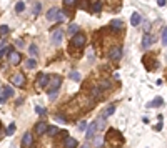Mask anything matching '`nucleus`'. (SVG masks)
<instances>
[{
  "mask_svg": "<svg viewBox=\"0 0 167 148\" xmlns=\"http://www.w3.org/2000/svg\"><path fill=\"white\" fill-rule=\"evenodd\" d=\"M65 148H77V140L67 137L65 138Z\"/></svg>",
  "mask_w": 167,
  "mask_h": 148,
  "instance_id": "obj_13",
  "label": "nucleus"
},
{
  "mask_svg": "<svg viewBox=\"0 0 167 148\" xmlns=\"http://www.w3.org/2000/svg\"><path fill=\"white\" fill-rule=\"evenodd\" d=\"M64 5L69 7V9H70V7H75L77 5V0H64Z\"/></svg>",
  "mask_w": 167,
  "mask_h": 148,
  "instance_id": "obj_26",
  "label": "nucleus"
},
{
  "mask_svg": "<svg viewBox=\"0 0 167 148\" xmlns=\"http://www.w3.org/2000/svg\"><path fill=\"white\" fill-rule=\"evenodd\" d=\"M69 78L79 82V80H80V73H79V72H70V73H69Z\"/></svg>",
  "mask_w": 167,
  "mask_h": 148,
  "instance_id": "obj_22",
  "label": "nucleus"
},
{
  "mask_svg": "<svg viewBox=\"0 0 167 148\" xmlns=\"http://www.w3.org/2000/svg\"><path fill=\"white\" fill-rule=\"evenodd\" d=\"M157 3L159 5H165V0H157Z\"/></svg>",
  "mask_w": 167,
  "mask_h": 148,
  "instance_id": "obj_39",
  "label": "nucleus"
},
{
  "mask_svg": "<svg viewBox=\"0 0 167 148\" xmlns=\"http://www.w3.org/2000/svg\"><path fill=\"white\" fill-rule=\"evenodd\" d=\"M70 43L74 45V47H77V48H82L85 45V35L84 34H75L74 37H72Z\"/></svg>",
  "mask_w": 167,
  "mask_h": 148,
  "instance_id": "obj_3",
  "label": "nucleus"
},
{
  "mask_svg": "<svg viewBox=\"0 0 167 148\" xmlns=\"http://www.w3.org/2000/svg\"><path fill=\"white\" fill-rule=\"evenodd\" d=\"M48 83H50V77H48L47 73H42V75L39 77V80H37V85L40 88H45Z\"/></svg>",
  "mask_w": 167,
  "mask_h": 148,
  "instance_id": "obj_8",
  "label": "nucleus"
},
{
  "mask_svg": "<svg viewBox=\"0 0 167 148\" xmlns=\"http://www.w3.org/2000/svg\"><path fill=\"white\" fill-rule=\"evenodd\" d=\"M99 87L102 88V90H105V88H111V82H109V80H102V82L99 83Z\"/></svg>",
  "mask_w": 167,
  "mask_h": 148,
  "instance_id": "obj_25",
  "label": "nucleus"
},
{
  "mask_svg": "<svg viewBox=\"0 0 167 148\" xmlns=\"http://www.w3.org/2000/svg\"><path fill=\"white\" fill-rule=\"evenodd\" d=\"M150 43H152V37L147 35V34H144V37H142V47H144V48H147Z\"/></svg>",
  "mask_w": 167,
  "mask_h": 148,
  "instance_id": "obj_16",
  "label": "nucleus"
},
{
  "mask_svg": "<svg viewBox=\"0 0 167 148\" xmlns=\"http://www.w3.org/2000/svg\"><path fill=\"white\" fill-rule=\"evenodd\" d=\"M14 95V88L9 87V85H5V87L2 88V95H0V103H5L7 98H10Z\"/></svg>",
  "mask_w": 167,
  "mask_h": 148,
  "instance_id": "obj_4",
  "label": "nucleus"
},
{
  "mask_svg": "<svg viewBox=\"0 0 167 148\" xmlns=\"http://www.w3.org/2000/svg\"><path fill=\"white\" fill-rule=\"evenodd\" d=\"M9 52H10V48H5V47H3L2 50H0V58H2V57H5V55H9Z\"/></svg>",
  "mask_w": 167,
  "mask_h": 148,
  "instance_id": "obj_33",
  "label": "nucleus"
},
{
  "mask_svg": "<svg viewBox=\"0 0 167 148\" xmlns=\"http://www.w3.org/2000/svg\"><path fill=\"white\" fill-rule=\"evenodd\" d=\"M97 131V122H92L90 125H89V130H87V140H90L94 135H95Z\"/></svg>",
  "mask_w": 167,
  "mask_h": 148,
  "instance_id": "obj_12",
  "label": "nucleus"
},
{
  "mask_svg": "<svg viewBox=\"0 0 167 148\" xmlns=\"http://www.w3.org/2000/svg\"><path fill=\"white\" fill-rule=\"evenodd\" d=\"M102 142H104L102 137H97L95 138V146H100V145H102Z\"/></svg>",
  "mask_w": 167,
  "mask_h": 148,
  "instance_id": "obj_37",
  "label": "nucleus"
},
{
  "mask_svg": "<svg viewBox=\"0 0 167 148\" xmlns=\"http://www.w3.org/2000/svg\"><path fill=\"white\" fill-rule=\"evenodd\" d=\"M57 14H59V9H57V7H52V9L47 12V18H48V20H55Z\"/></svg>",
  "mask_w": 167,
  "mask_h": 148,
  "instance_id": "obj_15",
  "label": "nucleus"
},
{
  "mask_svg": "<svg viewBox=\"0 0 167 148\" xmlns=\"http://www.w3.org/2000/svg\"><path fill=\"white\" fill-rule=\"evenodd\" d=\"M35 65H37V62H35L34 58H30V60H27V68H35Z\"/></svg>",
  "mask_w": 167,
  "mask_h": 148,
  "instance_id": "obj_30",
  "label": "nucleus"
},
{
  "mask_svg": "<svg viewBox=\"0 0 167 148\" xmlns=\"http://www.w3.org/2000/svg\"><path fill=\"white\" fill-rule=\"evenodd\" d=\"M0 34L7 35V34H9V27H7V25H0Z\"/></svg>",
  "mask_w": 167,
  "mask_h": 148,
  "instance_id": "obj_32",
  "label": "nucleus"
},
{
  "mask_svg": "<svg viewBox=\"0 0 167 148\" xmlns=\"http://www.w3.org/2000/svg\"><path fill=\"white\" fill-rule=\"evenodd\" d=\"M15 130H17V128H15V123H10L9 128L5 130V135H9V137H10V135H14V133H15Z\"/></svg>",
  "mask_w": 167,
  "mask_h": 148,
  "instance_id": "obj_21",
  "label": "nucleus"
},
{
  "mask_svg": "<svg viewBox=\"0 0 167 148\" xmlns=\"http://www.w3.org/2000/svg\"><path fill=\"white\" fill-rule=\"evenodd\" d=\"M0 90H2V87H0Z\"/></svg>",
  "mask_w": 167,
  "mask_h": 148,
  "instance_id": "obj_42",
  "label": "nucleus"
},
{
  "mask_svg": "<svg viewBox=\"0 0 167 148\" xmlns=\"http://www.w3.org/2000/svg\"><path fill=\"white\" fill-rule=\"evenodd\" d=\"M65 18H67V17H65V14H64L62 10H59V14H57V17H55V20H57V22H64Z\"/></svg>",
  "mask_w": 167,
  "mask_h": 148,
  "instance_id": "obj_27",
  "label": "nucleus"
},
{
  "mask_svg": "<svg viewBox=\"0 0 167 148\" xmlns=\"http://www.w3.org/2000/svg\"><path fill=\"white\" fill-rule=\"evenodd\" d=\"M85 128H87V122H85V120H82V122L79 123V130H80V131H84Z\"/></svg>",
  "mask_w": 167,
  "mask_h": 148,
  "instance_id": "obj_34",
  "label": "nucleus"
},
{
  "mask_svg": "<svg viewBox=\"0 0 167 148\" xmlns=\"http://www.w3.org/2000/svg\"><path fill=\"white\" fill-rule=\"evenodd\" d=\"M140 15L139 14H137V12H134V14H132V17H130V23H132V25L134 27H137V25H139V23H140Z\"/></svg>",
  "mask_w": 167,
  "mask_h": 148,
  "instance_id": "obj_14",
  "label": "nucleus"
},
{
  "mask_svg": "<svg viewBox=\"0 0 167 148\" xmlns=\"http://www.w3.org/2000/svg\"><path fill=\"white\" fill-rule=\"evenodd\" d=\"M162 45H167V28L162 32Z\"/></svg>",
  "mask_w": 167,
  "mask_h": 148,
  "instance_id": "obj_35",
  "label": "nucleus"
},
{
  "mask_svg": "<svg viewBox=\"0 0 167 148\" xmlns=\"http://www.w3.org/2000/svg\"><path fill=\"white\" fill-rule=\"evenodd\" d=\"M23 10H25V3H23V2H17V3H15V12H17V14H22Z\"/></svg>",
  "mask_w": 167,
  "mask_h": 148,
  "instance_id": "obj_20",
  "label": "nucleus"
},
{
  "mask_svg": "<svg viewBox=\"0 0 167 148\" xmlns=\"http://www.w3.org/2000/svg\"><path fill=\"white\" fill-rule=\"evenodd\" d=\"M35 112H37L39 115H42V117H44V115L47 113V112H45V108H44V106H39V105L35 106Z\"/></svg>",
  "mask_w": 167,
  "mask_h": 148,
  "instance_id": "obj_31",
  "label": "nucleus"
},
{
  "mask_svg": "<svg viewBox=\"0 0 167 148\" xmlns=\"http://www.w3.org/2000/svg\"><path fill=\"white\" fill-rule=\"evenodd\" d=\"M115 112V106L114 105H111V106H107V108L104 110V118H107V117H111V115Z\"/></svg>",
  "mask_w": 167,
  "mask_h": 148,
  "instance_id": "obj_19",
  "label": "nucleus"
},
{
  "mask_svg": "<svg viewBox=\"0 0 167 148\" xmlns=\"http://www.w3.org/2000/svg\"><path fill=\"white\" fill-rule=\"evenodd\" d=\"M80 148H89V146H87V145H82V146H80Z\"/></svg>",
  "mask_w": 167,
  "mask_h": 148,
  "instance_id": "obj_41",
  "label": "nucleus"
},
{
  "mask_svg": "<svg viewBox=\"0 0 167 148\" xmlns=\"http://www.w3.org/2000/svg\"><path fill=\"white\" fill-rule=\"evenodd\" d=\"M47 131H48V125L45 122H40L35 125V133L37 135H44V133H47Z\"/></svg>",
  "mask_w": 167,
  "mask_h": 148,
  "instance_id": "obj_10",
  "label": "nucleus"
},
{
  "mask_svg": "<svg viewBox=\"0 0 167 148\" xmlns=\"http://www.w3.org/2000/svg\"><path fill=\"white\" fill-rule=\"evenodd\" d=\"M162 103H164V100H162V98H156V100L149 102V103H147V106H149V108H152V106H161Z\"/></svg>",
  "mask_w": 167,
  "mask_h": 148,
  "instance_id": "obj_17",
  "label": "nucleus"
},
{
  "mask_svg": "<svg viewBox=\"0 0 167 148\" xmlns=\"http://www.w3.org/2000/svg\"><path fill=\"white\" fill-rule=\"evenodd\" d=\"M120 57H122V47L120 45H114L111 50H109V58L117 62V60H120Z\"/></svg>",
  "mask_w": 167,
  "mask_h": 148,
  "instance_id": "obj_2",
  "label": "nucleus"
},
{
  "mask_svg": "<svg viewBox=\"0 0 167 148\" xmlns=\"http://www.w3.org/2000/svg\"><path fill=\"white\" fill-rule=\"evenodd\" d=\"M100 92H102V88H100V87H99V85H95V87H94V88H92V95H94V97H95V98H97V97H99V95H100Z\"/></svg>",
  "mask_w": 167,
  "mask_h": 148,
  "instance_id": "obj_24",
  "label": "nucleus"
},
{
  "mask_svg": "<svg viewBox=\"0 0 167 148\" xmlns=\"http://www.w3.org/2000/svg\"><path fill=\"white\" fill-rule=\"evenodd\" d=\"M20 60H22V57H20L19 52H14V50L9 52V62H10L12 65H19Z\"/></svg>",
  "mask_w": 167,
  "mask_h": 148,
  "instance_id": "obj_7",
  "label": "nucleus"
},
{
  "mask_svg": "<svg viewBox=\"0 0 167 148\" xmlns=\"http://www.w3.org/2000/svg\"><path fill=\"white\" fill-rule=\"evenodd\" d=\"M67 32H69V34H72V35H75L77 32H79V25H77V23H70V25L67 27Z\"/></svg>",
  "mask_w": 167,
  "mask_h": 148,
  "instance_id": "obj_18",
  "label": "nucleus"
},
{
  "mask_svg": "<svg viewBox=\"0 0 167 148\" xmlns=\"http://www.w3.org/2000/svg\"><path fill=\"white\" fill-rule=\"evenodd\" d=\"M15 45H17V47H25V43H23V40H17V42H15Z\"/></svg>",
  "mask_w": 167,
  "mask_h": 148,
  "instance_id": "obj_38",
  "label": "nucleus"
},
{
  "mask_svg": "<svg viewBox=\"0 0 167 148\" xmlns=\"http://www.w3.org/2000/svg\"><path fill=\"white\" fill-rule=\"evenodd\" d=\"M59 126H48V131H47V133L48 135H52V137H54V135H57V133H59Z\"/></svg>",
  "mask_w": 167,
  "mask_h": 148,
  "instance_id": "obj_23",
  "label": "nucleus"
},
{
  "mask_svg": "<svg viewBox=\"0 0 167 148\" xmlns=\"http://www.w3.org/2000/svg\"><path fill=\"white\" fill-rule=\"evenodd\" d=\"M0 140H2V123H0Z\"/></svg>",
  "mask_w": 167,
  "mask_h": 148,
  "instance_id": "obj_40",
  "label": "nucleus"
},
{
  "mask_svg": "<svg viewBox=\"0 0 167 148\" xmlns=\"http://www.w3.org/2000/svg\"><path fill=\"white\" fill-rule=\"evenodd\" d=\"M120 28H122V20L115 18V20H112V22H111V32H112V34H119Z\"/></svg>",
  "mask_w": 167,
  "mask_h": 148,
  "instance_id": "obj_11",
  "label": "nucleus"
},
{
  "mask_svg": "<svg viewBox=\"0 0 167 148\" xmlns=\"http://www.w3.org/2000/svg\"><path fill=\"white\" fill-rule=\"evenodd\" d=\"M40 10H42V3H35V5H34V15H39L40 14Z\"/></svg>",
  "mask_w": 167,
  "mask_h": 148,
  "instance_id": "obj_29",
  "label": "nucleus"
},
{
  "mask_svg": "<svg viewBox=\"0 0 167 148\" xmlns=\"http://www.w3.org/2000/svg\"><path fill=\"white\" fill-rule=\"evenodd\" d=\"M12 83H14L15 87H20V88H22L23 85H25V77H23V73H15L14 78H12Z\"/></svg>",
  "mask_w": 167,
  "mask_h": 148,
  "instance_id": "obj_5",
  "label": "nucleus"
},
{
  "mask_svg": "<svg viewBox=\"0 0 167 148\" xmlns=\"http://www.w3.org/2000/svg\"><path fill=\"white\" fill-rule=\"evenodd\" d=\"M64 38V30H55L54 34H52V43L54 45H60Z\"/></svg>",
  "mask_w": 167,
  "mask_h": 148,
  "instance_id": "obj_9",
  "label": "nucleus"
},
{
  "mask_svg": "<svg viewBox=\"0 0 167 148\" xmlns=\"http://www.w3.org/2000/svg\"><path fill=\"white\" fill-rule=\"evenodd\" d=\"M28 50H30V53H32V55H37V47H35V45H30V48H28Z\"/></svg>",
  "mask_w": 167,
  "mask_h": 148,
  "instance_id": "obj_36",
  "label": "nucleus"
},
{
  "mask_svg": "<svg viewBox=\"0 0 167 148\" xmlns=\"http://www.w3.org/2000/svg\"><path fill=\"white\" fill-rule=\"evenodd\" d=\"M92 10L95 12V14H99V12L102 10V2H95V3H94V9Z\"/></svg>",
  "mask_w": 167,
  "mask_h": 148,
  "instance_id": "obj_28",
  "label": "nucleus"
},
{
  "mask_svg": "<svg viewBox=\"0 0 167 148\" xmlns=\"http://www.w3.org/2000/svg\"><path fill=\"white\" fill-rule=\"evenodd\" d=\"M60 83H62V77L60 75H54V77H50V85H52V88L48 90V98H54L57 97V92H59V88H60Z\"/></svg>",
  "mask_w": 167,
  "mask_h": 148,
  "instance_id": "obj_1",
  "label": "nucleus"
},
{
  "mask_svg": "<svg viewBox=\"0 0 167 148\" xmlns=\"http://www.w3.org/2000/svg\"><path fill=\"white\" fill-rule=\"evenodd\" d=\"M32 145H34V137H32V133H27L22 137V148H30Z\"/></svg>",
  "mask_w": 167,
  "mask_h": 148,
  "instance_id": "obj_6",
  "label": "nucleus"
}]
</instances>
